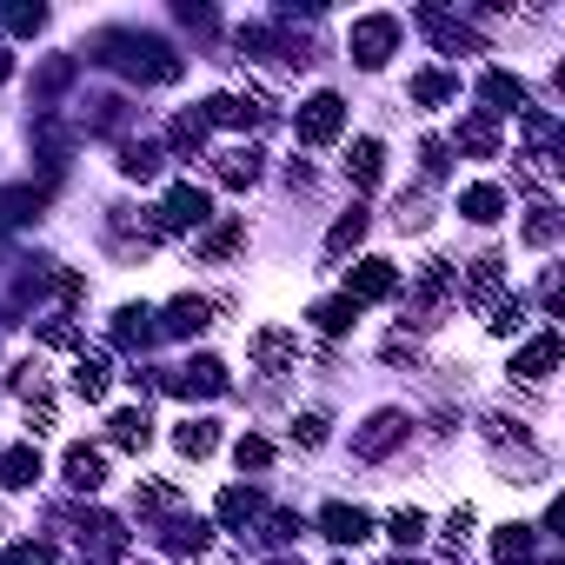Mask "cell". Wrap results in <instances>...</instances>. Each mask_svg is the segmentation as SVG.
Returning <instances> with one entry per match:
<instances>
[{
	"label": "cell",
	"mask_w": 565,
	"mask_h": 565,
	"mask_svg": "<svg viewBox=\"0 0 565 565\" xmlns=\"http://www.w3.org/2000/svg\"><path fill=\"white\" fill-rule=\"evenodd\" d=\"M552 366H558V333L545 327L539 340H525V347H519V360H512V373H519L525 386H545V380H552Z\"/></svg>",
	"instance_id": "11"
},
{
	"label": "cell",
	"mask_w": 565,
	"mask_h": 565,
	"mask_svg": "<svg viewBox=\"0 0 565 565\" xmlns=\"http://www.w3.org/2000/svg\"><path fill=\"white\" fill-rule=\"evenodd\" d=\"M61 472H67L74 492H100V486H107V452H94V446H67Z\"/></svg>",
	"instance_id": "15"
},
{
	"label": "cell",
	"mask_w": 565,
	"mask_h": 565,
	"mask_svg": "<svg viewBox=\"0 0 565 565\" xmlns=\"http://www.w3.org/2000/svg\"><path fill=\"white\" fill-rule=\"evenodd\" d=\"M160 167H167V147H153V140H120V173H127V180H160Z\"/></svg>",
	"instance_id": "20"
},
{
	"label": "cell",
	"mask_w": 565,
	"mask_h": 565,
	"mask_svg": "<svg viewBox=\"0 0 565 565\" xmlns=\"http://www.w3.org/2000/svg\"><path fill=\"white\" fill-rule=\"evenodd\" d=\"M320 532H327L333 545H360V539H373V519H366L360 505L333 499V505H320Z\"/></svg>",
	"instance_id": "12"
},
{
	"label": "cell",
	"mask_w": 565,
	"mask_h": 565,
	"mask_svg": "<svg viewBox=\"0 0 565 565\" xmlns=\"http://www.w3.org/2000/svg\"><path fill=\"white\" fill-rule=\"evenodd\" d=\"M173 446H180L186 459H206V452L220 446V426H213V419H186V426H173Z\"/></svg>",
	"instance_id": "31"
},
{
	"label": "cell",
	"mask_w": 565,
	"mask_h": 565,
	"mask_svg": "<svg viewBox=\"0 0 565 565\" xmlns=\"http://www.w3.org/2000/svg\"><path fill=\"white\" fill-rule=\"evenodd\" d=\"M0 28H8V34H41L47 8H0Z\"/></svg>",
	"instance_id": "41"
},
{
	"label": "cell",
	"mask_w": 565,
	"mask_h": 565,
	"mask_svg": "<svg viewBox=\"0 0 565 565\" xmlns=\"http://www.w3.org/2000/svg\"><path fill=\"white\" fill-rule=\"evenodd\" d=\"M419 28H426V34H433V41H439L446 54H459V47H466V54H479L472 28H466L459 14H446V8H419Z\"/></svg>",
	"instance_id": "14"
},
{
	"label": "cell",
	"mask_w": 565,
	"mask_h": 565,
	"mask_svg": "<svg viewBox=\"0 0 565 565\" xmlns=\"http://www.w3.org/2000/svg\"><path fill=\"white\" fill-rule=\"evenodd\" d=\"M233 459H239V472H259V466H273V446H266L259 433H246V439L233 446Z\"/></svg>",
	"instance_id": "43"
},
{
	"label": "cell",
	"mask_w": 565,
	"mask_h": 565,
	"mask_svg": "<svg viewBox=\"0 0 565 565\" xmlns=\"http://www.w3.org/2000/svg\"><path fill=\"white\" fill-rule=\"evenodd\" d=\"M459 213H466L472 226H492V220L505 213V186H492V180H479V186H466V193H459Z\"/></svg>",
	"instance_id": "21"
},
{
	"label": "cell",
	"mask_w": 565,
	"mask_h": 565,
	"mask_svg": "<svg viewBox=\"0 0 565 565\" xmlns=\"http://www.w3.org/2000/svg\"><path fill=\"white\" fill-rule=\"evenodd\" d=\"M0 565H54V545H41V539H21V545H8V552H0Z\"/></svg>",
	"instance_id": "42"
},
{
	"label": "cell",
	"mask_w": 565,
	"mask_h": 565,
	"mask_svg": "<svg viewBox=\"0 0 565 565\" xmlns=\"http://www.w3.org/2000/svg\"><path fill=\"white\" fill-rule=\"evenodd\" d=\"M153 340H160V327H153V313H147V307H120V313H114V347L147 353Z\"/></svg>",
	"instance_id": "17"
},
{
	"label": "cell",
	"mask_w": 565,
	"mask_h": 565,
	"mask_svg": "<svg viewBox=\"0 0 565 565\" xmlns=\"http://www.w3.org/2000/svg\"><path fill=\"white\" fill-rule=\"evenodd\" d=\"M452 94H459L452 74H413V100H419V107H439V100H452Z\"/></svg>",
	"instance_id": "35"
},
{
	"label": "cell",
	"mask_w": 565,
	"mask_h": 565,
	"mask_svg": "<svg viewBox=\"0 0 565 565\" xmlns=\"http://www.w3.org/2000/svg\"><path fill=\"white\" fill-rule=\"evenodd\" d=\"M74 532H81V545H87L94 558H120V552H127V525H120L114 512H74Z\"/></svg>",
	"instance_id": "8"
},
{
	"label": "cell",
	"mask_w": 565,
	"mask_h": 565,
	"mask_svg": "<svg viewBox=\"0 0 565 565\" xmlns=\"http://www.w3.org/2000/svg\"><path fill=\"white\" fill-rule=\"evenodd\" d=\"M452 147H459V153H472V160H492V153H499V127H492L486 114H472V120H459Z\"/></svg>",
	"instance_id": "23"
},
{
	"label": "cell",
	"mask_w": 565,
	"mask_h": 565,
	"mask_svg": "<svg viewBox=\"0 0 565 565\" xmlns=\"http://www.w3.org/2000/svg\"><path fill=\"white\" fill-rule=\"evenodd\" d=\"M386 532H393V545H419V539H426V512H413V505H406V512H393V519H386Z\"/></svg>",
	"instance_id": "38"
},
{
	"label": "cell",
	"mask_w": 565,
	"mask_h": 565,
	"mask_svg": "<svg viewBox=\"0 0 565 565\" xmlns=\"http://www.w3.org/2000/svg\"><path fill=\"white\" fill-rule=\"evenodd\" d=\"M327 439V413H300L294 419V446H320Z\"/></svg>",
	"instance_id": "47"
},
{
	"label": "cell",
	"mask_w": 565,
	"mask_h": 565,
	"mask_svg": "<svg viewBox=\"0 0 565 565\" xmlns=\"http://www.w3.org/2000/svg\"><path fill=\"white\" fill-rule=\"evenodd\" d=\"M200 120H206V127H253V120H259V107H253V100H239V94H213Z\"/></svg>",
	"instance_id": "28"
},
{
	"label": "cell",
	"mask_w": 565,
	"mask_h": 565,
	"mask_svg": "<svg viewBox=\"0 0 565 565\" xmlns=\"http://www.w3.org/2000/svg\"><path fill=\"white\" fill-rule=\"evenodd\" d=\"M419 160H426V180H446V167H452V147H446V140H426V147H419Z\"/></svg>",
	"instance_id": "46"
},
{
	"label": "cell",
	"mask_w": 565,
	"mask_h": 565,
	"mask_svg": "<svg viewBox=\"0 0 565 565\" xmlns=\"http://www.w3.org/2000/svg\"><path fill=\"white\" fill-rule=\"evenodd\" d=\"M41 479V446H8V452H0V486H8V492H28Z\"/></svg>",
	"instance_id": "19"
},
{
	"label": "cell",
	"mask_w": 565,
	"mask_h": 565,
	"mask_svg": "<svg viewBox=\"0 0 565 565\" xmlns=\"http://www.w3.org/2000/svg\"><path fill=\"white\" fill-rule=\"evenodd\" d=\"M239 246H246V220H220V226H206V233H200V259H213V266H220V259H233Z\"/></svg>",
	"instance_id": "24"
},
{
	"label": "cell",
	"mask_w": 565,
	"mask_h": 565,
	"mask_svg": "<svg viewBox=\"0 0 565 565\" xmlns=\"http://www.w3.org/2000/svg\"><path fill=\"white\" fill-rule=\"evenodd\" d=\"M393 294H399L393 259H360V266L347 273V300H353V307H373V300H393Z\"/></svg>",
	"instance_id": "7"
},
{
	"label": "cell",
	"mask_w": 565,
	"mask_h": 565,
	"mask_svg": "<svg viewBox=\"0 0 565 565\" xmlns=\"http://www.w3.org/2000/svg\"><path fill=\"white\" fill-rule=\"evenodd\" d=\"M492 287H499V253H486V259H472V273H466V294H472V300H486Z\"/></svg>",
	"instance_id": "39"
},
{
	"label": "cell",
	"mask_w": 565,
	"mask_h": 565,
	"mask_svg": "<svg viewBox=\"0 0 565 565\" xmlns=\"http://www.w3.org/2000/svg\"><path fill=\"white\" fill-rule=\"evenodd\" d=\"M340 127H347V100H340V94H313V100H300V114H294L300 147H327V140H340Z\"/></svg>",
	"instance_id": "4"
},
{
	"label": "cell",
	"mask_w": 565,
	"mask_h": 565,
	"mask_svg": "<svg viewBox=\"0 0 565 565\" xmlns=\"http://www.w3.org/2000/svg\"><path fill=\"white\" fill-rule=\"evenodd\" d=\"M213 327V300H200V294H180L173 307H167V320H160V333H173V340H193V333H206Z\"/></svg>",
	"instance_id": "13"
},
{
	"label": "cell",
	"mask_w": 565,
	"mask_h": 565,
	"mask_svg": "<svg viewBox=\"0 0 565 565\" xmlns=\"http://www.w3.org/2000/svg\"><path fill=\"white\" fill-rule=\"evenodd\" d=\"M525 239H532V246H552V239H558V213H552V200H539V206L525 213Z\"/></svg>",
	"instance_id": "37"
},
{
	"label": "cell",
	"mask_w": 565,
	"mask_h": 565,
	"mask_svg": "<svg viewBox=\"0 0 565 565\" xmlns=\"http://www.w3.org/2000/svg\"><path fill=\"white\" fill-rule=\"evenodd\" d=\"M206 220H213V200H206V186H193V180L167 186V200H160V213H153L160 233H200Z\"/></svg>",
	"instance_id": "2"
},
{
	"label": "cell",
	"mask_w": 565,
	"mask_h": 565,
	"mask_svg": "<svg viewBox=\"0 0 565 565\" xmlns=\"http://www.w3.org/2000/svg\"><path fill=\"white\" fill-rule=\"evenodd\" d=\"M41 206H47V186H8V193H0V220H8V226L41 220Z\"/></svg>",
	"instance_id": "27"
},
{
	"label": "cell",
	"mask_w": 565,
	"mask_h": 565,
	"mask_svg": "<svg viewBox=\"0 0 565 565\" xmlns=\"http://www.w3.org/2000/svg\"><path fill=\"white\" fill-rule=\"evenodd\" d=\"M74 67H81V61H74V54H54V61H47V67H41V74H34V94H61V87H67V81H74Z\"/></svg>",
	"instance_id": "36"
},
{
	"label": "cell",
	"mask_w": 565,
	"mask_h": 565,
	"mask_svg": "<svg viewBox=\"0 0 565 565\" xmlns=\"http://www.w3.org/2000/svg\"><path fill=\"white\" fill-rule=\"evenodd\" d=\"M160 539H167V552H180V558H200V552L213 545V525H206V519H173Z\"/></svg>",
	"instance_id": "26"
},
{
	"label": "cell",
	"mask_w": 565,
	"mask_h": 565,
	"mask_svg": "<svg viewBox=\"0 0 565 565\" xmlns=\"http://www.w3.org/2000/svg\"><path fill=\"white\" fill-rule=\"evenodd\" d=\"M479 94L492 100V107H486V120H492V114H525V107H532L525 81H512L505 67H486V74H479Z\"/></svg>",
	"instance_id": "10"
},
{
	"label": "cell",
	"mask_w": 565,
	"mask_h": 565,
	"mask_svg": "<svg viewBox=\"0 0 565 565\" xmlns=\"http://www.w3.org/2000/svg\"><path fill=\"white\" fill-rule=\"evenodd\" d=\"M74 393H81V399H107V360L81 353V360H74Z\"/></svg>",
	"instance_id": "34"
},
{
	"label": "cell",
	"mask_w": 565,
	"mask_h": 565,
	"mask_svg": "<svg viewBox=\"0 0 565 565\" xmlns=\"http://www.w3.org/2000/svg\"><path fill=\"white\" fill-rule=\"evenodd\" d=\"M294 360H300V340H294L287 327H259V333H253V366H259V373H287Z\"/></svg>",
	"instance_id": "9"
},
{
	"label": "cell",
	"mask_w": 565,
	"mask_h": 565,
	"mask_svg": "<svg viewBox=\"0 0 565 565\" xmlns=\"http://www.w3.org/2000/svg\"><path fill=\"white\" fill-rule=\"evenodd\" d=\"M273 565H300V558H273Z\"/></svg>",
	"instance_id": "49"
},
{
	"label": "cell",
	"mask_w": 565,
	"mask_h": 565,
	"mask_svg": "<svg viewBox=\"0 0 565 565\" xmlns=\"http://www.w3.org/2000/svg\"><path fill=\"white\" fill-rule=\"evenodd\" d=\"M307 320H313V327H320V333H347V327H353V320H360V307H353V300H347V294H333V300H320V307H313V313H307Z\"/></svg>",
	"instance_id": "32"
},
{
	"label": "cell",
	"mask_w": 565,
	"mask_h": 565,
	"mask_svg": "<svg viewBox=\"0 0 565 565\" xmlns=\"http://www.w3.org/2000/svg\"><path fill=\"white\" fill-rule=\"evenodd\" d=\"M347 180H353L360 193H373V186L386 180V147H380V140H353V153H347Z\"/></svg>",
	"instance_id": "16"
},
{
	"label": "cell",
	"mask_w": 565,
	"mask_h": 565,
	"mask_svg": "<svg viewBox=\"0 0 565 565\" xmlns=\"http://www.w3.org/2000/svg\"><path fill=\"white\" fill-rule=\"evenodd\" d=\"M213 180L233 186V193L253 186V180H259V153H253V147H226V153H213Z\"/></svg>",
	"instance_id": "18"
},
{
	"label": "cell",
	"mask_w": 565,
	"mask_h": 565,
	"mask_svg": "<svg viewBox=\"0 0 565 565\" xmlns=\"http://www.w3.org/2000/svg\"><path fill=\"white\" fill-rule=\"evenodd\" d=\"M347 47H353V61L373 74V67H386V61L399 54V21H393V14H366V21H353V41H347Z\"/></svg>",
	"instance_id": "3"
},
{
	"label": "cell",
	"mask_w": 565,
	"mask_h": 565,
	"mask_svg": "<svg viewBox=\"0 0 565 565\" xmlns=\"http://www.w3.org/2000/svg\"><path fill=\"white\" fill-rule=\"evenodd\" d=\"M200 140H206V120H200V114H180V120L167 127V153H180V160L200 153Z\"/></svg>",
	"instance_id": "33"
},
{
	"label": "cell",
	"mask_w": 565,
	"mask_h": 565,
	"mask_svg": "<svg viewBox=\"0 0 565 565\" xmlns=\"http://www.w3.org/2000/svg\"><path fill=\"white\" fill-rule=\"evenodd\" d=\"M360 239H366V206H353V213H340V220H333V233H327V259L353 253Z\"/></svg>",
	"instance_id": "30"
},
{
	"label": "cell",
	"mask_w": 565,
	"mask_h": 565,
	"mask_svg": "<svg viewBox=\"0 0 565 565\" xmlns=\"http://www.w3.org/2000/svg\"><path fill=\"white\" fill-rule=\"evenodd\" d=\"M519 320H525V307H519V300H492V313H486V327H492V333H519Z\"/></svg>",
	"instance_id": "45"
},
{
	"label": "cell",
	"mask_w": 565,
	"mask_h": 565,
	"mask_svg": "<svg viewBox=\"0 0 565 565\" xmlns=\"http://www.w3.org/2000/svg\"><path fill=\"white\" fill-rule=\"evenodd\" d=\"M173 505H180V492H173L167 479H147V486H140V512H173Z\"/></svg>",
	"instance_id": "44"
},
{
	"label": "cell",
	"mask_w": 565,
	"mask_h": 565,
	"mask_svg": "<svg viewBox=\"0 0 565 565\" xmlns=\"http://www.w3.org/2000/svg\"><path fill=\"white\" fill-rule=\"evenodd\" d=\"M472 532V505H452V519H446V539H466Z\"/></svg>",
	"instance_id": "48"
},
{
	"label": "cell",
	"mask_w": 565,
	"mask_h": 565,
	"mask_svg": "<svg viewBox=\"0 0 565 565\" xmlns=\"http://www.w3.org/2000/svg\"><path fill=\"white\" fill-rule=\"evenodd\" d=\"M213 512H220V525H233V532H246V525L259 519V492H253V486H226Z\"/></svg>",
	"instance_id": "25"
},
{
	"label": "cell",
	"mask_w": 565,
	"mask_h": 565,
	"mask_svg": "<svg viewBox=\"0 0 565 565\" xmlns=\"http://www.w3.org/2000/svg\"><path fill=\"white\" fill-rule=\"evenodd\" d=\"M406 426H413V419H406L399 406H380V413H373V419L353 433V452H360V459H386V452L406 439Z\"/></svg>",
	"instance_id": "6"
},
{
	"label": "cell",
	"mask_w": 565,
	"mask_h": 565,
	"mask_svg": "<svg viewBox=\"0 0 565 565\" xmlns=\"http://www.w3.org/2000/svg\"><path fill=\"white\" fill-rule=\"evenodd\" d=\"M160 393H173V399H220L226 393V366L220 360H186V366L160 373Z\"/></svg>",
	"instance_id": "5"
},
{
	"label": "cell",
	"mask_w": 565,
	"mask_h": 565,
	"mask_svg": "<svg viewBox=\"0 0 565 565\" xmlns=\"http://www.w3.org/2000/svg\"><path fill=\"white\" fill-rule=\"evenodd\" d=\"M87 54H94L100 67H114V74L140 81V87L180 81V67H186V61H180L160 34H134V28H107V34H94V41H87Z\"/></svg>",
	"instance_id": "1"
},
{
	"label": "cell",
	"mask_w": 565,
	"mask_h": 565,
	"mask_svg": "<svg viewBox=\"0 0 565 565\" xmlns=\"http://www.w3.org/2000/svg\"><path fill=\"white\" fill-rule=\"evenodd\" d=\"M532 532H539V525H499V532H492V558H499V565H532V552H539Z\"/></svg>",
	"instance_id": "22"
},
{
	"label": "cell",
	"mask_w": 565,
	"mask_h": 565,
	"mask_svg": "<svg viewBox=\"0 0 565 565\" xmlns=\"http://www.w3.org/2000/svg\"><path fill=\"white\" fill-rule=\"evenodd\" d=\"M259 539H266V545H294V539H300V519H294V512H266V519H259Z\"/></svg>",
	"instance_id": "40"
},
{
	"label": "cell",
	"mask_w": 565,
	"mask_h": 565,
	"mask_svg": "<svg viewBox=\"0 0 565 565\" xmlns=\"http://www.w3.org/2000/svg\"><path fill=\"white\" fill-rule=\"evenodd\" d=\"M393 565H413V558H393Z\"/></svg>",
	"instance_id": "50"
},
{
	"label": "cell",
	"mask_w": 565,
	"mask_h": 565,
	"mask_svg": "<svg viewBox=\"0 0 565 565\" xmlns=\"http://www.w3.org/2000/svg\"><path fill=\"white\" fill-rule=\"evenodd\" d=\"M107 426H114V446H127V452H147V439H153V419H147V406H127V413H114Z\"/></svg>",
	"instance_id": "29"
}]
</instances>
